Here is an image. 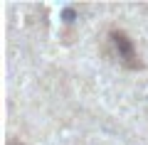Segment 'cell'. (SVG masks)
Here are the masks:
<instances>
[{
  "label": "cell",
  "instance_id": "obj_1",
  "mask_svg": "<svg viewBox=\"0 0 148 145\" xmlns=\"http://www.w3.org/2000/svg\"><path fill=\"white\" fill-rule=\"evenodd\" d=\"M111 39H114V44H116V52H119V59L121 62H126L128 67H136V54H133V47L131 42H128V37L123 35V32H114L111 35Z\"/></svg>",
  "mask_w": 148,
  "mask_h": 145
}]
</instances>
